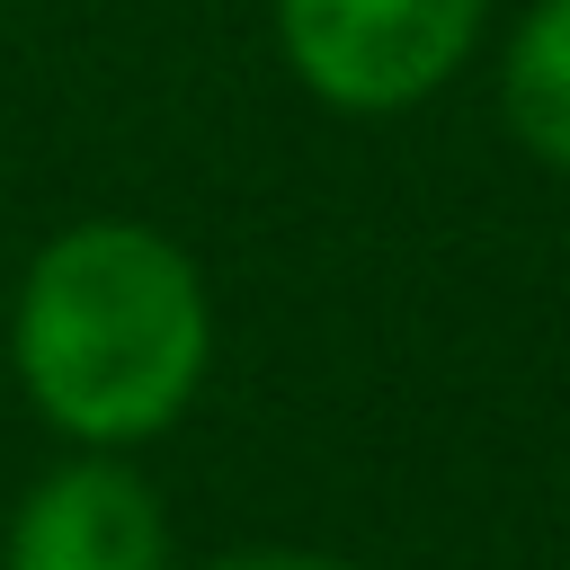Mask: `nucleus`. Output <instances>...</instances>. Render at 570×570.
Masks as SVG:
<instances>
[{
  "label": "nucleus",
  "mask_w": 570,
  "mask_h": 570,
  "mask_svg": "<svg viewBox=\"0 0 570 570\" xmlns=\"http://www.w3.org/2000/svg\"><path fill=\"white\" fill-rule=\"evenodd\" d=\"M205 285L151 223H71L36 249L9 321L27 401L80 445L160 436L205 374Z\"/></svg>",
  "instance_id": "f257e3e1"
},
{
  "label": "nucleus",
  "mask_w": 570,
  "mask_h": 570,
  "mask_svg": "<svg viewBox=\"0 0 570 570\" xmlns=\"http://www.w3.org/2000/svg\"><path fill=\"white\" fill-rule=\"evenodd\" d=\"M481 0H276L285 62L347 116L428 98L472 53Z\"/></svg>",
  "instance_id": "f03ea898"
},
{
  "label": "nucleus",
  "mask_w": 570,
  "mask_h": 570,
  "mask_svg": "<svg viewBox=\"0 0 570 570\" xmlns=\"http://www.w3.org/2000/svg\"><path fill=\"white\" fill-rule=\"evenodd\" d=\"M0 570H169V517L125 463L89 454L18 499Z\"/></svg>",
  "instance_id": "7ed1b4c3"
},
{
  "label": "nucleus",
  "mask_w": 570,
  "mask_h": 570,
  "mask_svg": "<svg viewBox=\"0 0 570 570\" xmlns=\"http://www.w3.org/2000/svg\"><path fill=\"white\" fill-rule=\"evenodd\" d=\"M499 107L534 160L570 169V0L525 9V27L508 36V62H499Z\"/></svg>",
  "instance_id": "20e7f679"
},
{
  "label": "nucleus",
  "mask_w": 570,
  "mask_h": 570,
  "mask_svg": "<svg viewBox=\"0 0 570 570\" xmlns=\"http://www.w3.org/2000/svg\"><path fill=\"white\" fill-rule=\"evenodd\" d=\"M205 570H356V561H321V552H285V543H267V552H223V561H205Z\"/></svg>",
  "instance_id": "39448f33"
}]
</instances>
